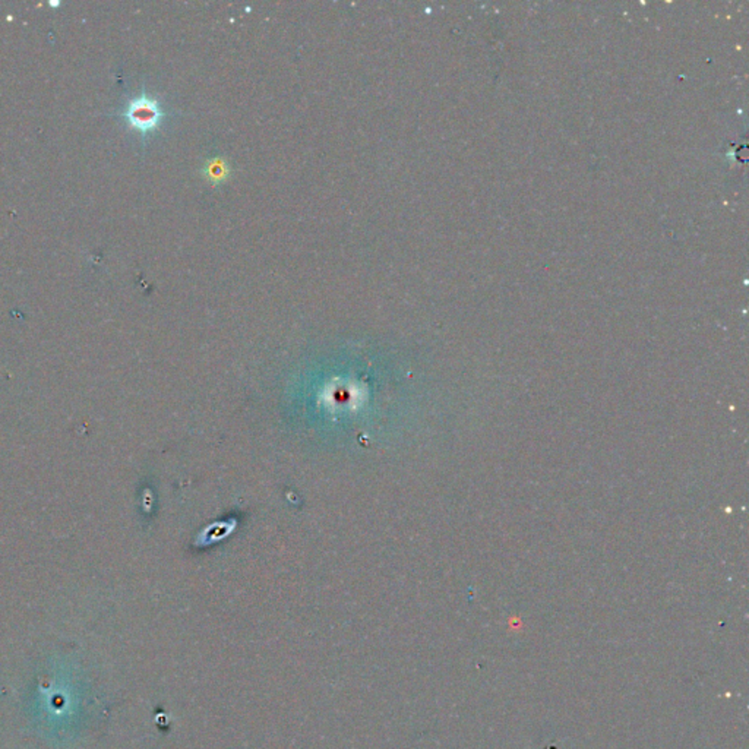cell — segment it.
<instances>
[{
	"mask_svg": "<svg viewBox=\"0 0 749 749\" xmlns=\"http://www.w3.org/2000/svg\"><path fill=\"white\" fill-rule=\"evenodd\" d=\"M207 177L212 179L214 182H219L227 177V164L221 158H214L210 162H207L205 169Z\"/></svg>",
	"mask_w": 749,
	"mask_h": 749,
	"instance_id": "2",
	"label": "cell"
},
{
	"mask_svg": "<svg viewBox=\"0 0 749 749\" xmlns=\"http://www.w3.org/2000/svg\"><path fill=\"white\" fill-rule=\"evenodd\" d=\"M123 116L132 128L147 133L158 126L162 118V110L154 98L143 94L129 103Z\"/></svg>",
	"mask_w": 749,
	"mask_h": 749,
	"instance_id": "1",
	"label": "cell"
}]
</instances>
